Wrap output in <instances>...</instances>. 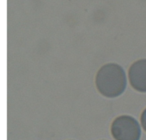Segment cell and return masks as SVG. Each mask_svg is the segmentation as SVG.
Segmentation results:
<instances>
[{
  "label": "cell",
  "instance_id": "obj_1",
  "mask_svg": "<svg viewBox=\"0 0 146 140\" xmlns=\"http://www.w3.org/2000/svg\"><path fill=\"white\" fill-rule=\"evenodd\" d=\"M97 89L108 98L119 97L126 89V74L123 69L115 63L103 66L96 77Z\"/></svg>",
  "mask_w": 146,
  "mask_h": 140
},
{
  "label": "cell",
  "instance_id": "obj_2",
  "mask_svg": "<svg viewBox=\"0 0 146 140\" xmlns=\"http://www.w3.org/2000/svg\"><path fill=\"white\" fill-rule=\"evenodd\" d=\"M111 131L115 140H140L141 137L139 123L129 115L116 117L111 124Z\"/></svg>",
  "mask_w": 146,
  "mask_h": 140
},
{
  "label": "cell",
  "instance_id": "obj_3",
  "mask_svg": "<svg viewBox=\"0 0 146 140\" xmlns=\"http://www.w3.org/2000/svg\"><path fill=\"white\" fill-rule=\"evenodd\" d=\"M128 77L131 86L140 92H146V59H140L131 66Z\"/></svg>",
  "mask_w": 146,
  "mask_h": 140
},
{
  "label": "cell",
  "instance_id": "obj_4",
  "mask_svg": "<svg viewBox=\"0 0 146 140\" xmlns=\"http://www.w3.org/2000/svg\"><path fill=\"white\" fill-rule=\"evenodd\" d=\"M141 121L143 128V129L146 131V109L144 110L143 112L142 113V114H141Z\"/></svg>",
  "mask_w": 146,
  "mask_h": 140
}]
</instances>
